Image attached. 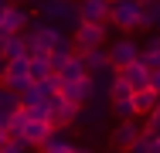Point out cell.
<instances>
[{
  "mask_svg": "<svg viewBox=\"0 0 160 153\" xmlns=\"http://www.w3.org/2000/svg\"><path fill=\"white\" fill-rule=\"evenodd\" d=\"M21 55H28V41H24V31H10V34H7V48H3V61L21 58Z\"/></svg>",
  "mask_w": 160,
  "mask_h": 153,
  "instance_id": "cell-16",
  "label": "cell"
},
{
  "mask_svg": "<svg viewBox=\"0 0 160 153\" xmlns=\"http://www.w3.org/2000/svg\"><path fill=\"white\" fill-rule=\"evenodd\" d=\"M24 122H28V109L21 106V109H14L7 122H3V129H7V136H24Z\"/></svg>",
  "mask_w": 160,
  "mask_h": 153,
  "instance_id": "cell-19",
  "label": "cell"
},
{
  "mask_svg": "<svg viewBox=\"0 0 160 153\" xmlns=\"http://www.w3.org/2000/svg\"><path fill=\"white\" fill-rule=\"evenodd\" d=\"M78 17L89 24H109V0H78Z\"/></svg>",
  "mask_w": 160,
  "mask_h": 153,
  "instance_id": "cell-9",
  "label": "cell"
},
{
  "mask_svg": "<svg viewBox=\"0 0 160 153\" xmlns=\"http://www.w3.org/2000/svg\"><path fill=\"white\" fill-rule=\"evenodd\" d=\"M7 34H10V31L0 27V58H3V48H7Z\"/></svg>",
  "mask_w": 160,
  "mask_h": 153,
  "instance_id": "cell-24",
  "label": "cell"
},
{
  "mask_svg": "<svg viewBox=\"0 0 160 153\" xmlns=\"http://www.w3.org/2000/svg\"><path fill=\"white\" fill-rule=\"evenodd\" d=\"M3 140H7V129H3V126H0V143H3Z\"/></svg>",
  "mask_w": 160,
  "mask_h": 153,
  "instance_id": "cell-25",
  "label": "cell"
},
{
  "mask_svg": "<svg viewBox=\"0 0 160 153\" xmlns=\"http://www.w3.org/2000/svg\"><path fill=\"white\" fill-rule=\"evenodd\" d=\"M136 31H160V0H147L143 3V17Z\"/></svg>",
  "mask_w": 160,
  "mask_h": 153,
  "instance_id": "cell-15",
  "label": "cell"
},
{
  "mask_svg": "<svg viewBox=\"0 0 160 153\" xmlns=\"http://www.w3.org/2000/svg\"><path fill=\"white\" fill-rule=\"evenodd\" d=\"M31 150V143L24 140V136H7L3 143H0V153H28Z\"/></svg>",
  "mask_w": 160,
  "mask_h": 153,
  "instance_id": "cell-20",
  "label": "cell"
},
{
  "mask_svg": "<svg viewBox=\"0 0 160 153\" xmlns=\"http://www.w3.org/2000/svg\"><path fill=\"white\" fill-rule=\"evenodd\" d=\"M140 3H147V0H140Z\"/></svg>",
  "mask_w": 160,
  "mask_h": 153,
  "instance_id": "cell-31",
  "label": "cell"
},
{
  "mask_svg": "<svg viewBox=\"0 0 160 153\" xmlns=\"http://www.w3.org/2000/svg\"><path fill=\"white\" fill-rule=\"evenodd\" d=\"M136 55H140V44H136L133 37H119V41L109 44V61H112V68H123L129 61H136Z\"/></svg>",
  "mask_w": 160,
  "mask_h": 153,
  "instance_id": "cell-8",
  "label": "cell"
},
{
  "mask_svg": "<svg viewBox=\"0 0 160 153\" xmlns=\"http://www.w3.org/2000/svg\"><path fill=\"white\" fill-rule=\"evenodd\" d=\"M143 17V3L140 0H109V24L119 31H136Z\"/></svg>",
  "mask_w": 160,
  "mask_h": 153,
  "instance_id": "cell-1",
  "label": "cell"
},
{
  "mask_svg": "<svg viewBox=\"0 0 160 153\" xmlns=\"http://www.w3.org/2000/svg\"><path fill=\"white\" fill-rule=\"evenodd\" d=\"M41 14H44V21H51V24H65V27H78V7L72 3V0H44L41 7H38Z\"/></svg>",
  "mask_w": 160,
  "mask_h": 153,
  "instance_id": "cell-3",
  "label": "cell"
},
{
  "mask_svg": "<svg viewBox=\"0 0 160 153\" xmlns=\"http://www.w3.org/2000/svg\"><path fill=\"white\" fill-rule=\"evenodd\" d=\"M102 41H106V24H89V21H78V27H75V37H72L75 51L99 48Z\"/></svg>",
  "mask_w": 160,
  "mask_h": 153,
  "instance_id": "cell-5",
  "label": "cell"
},
{
  "mask_svg": "<svg viewBox=\"0 0 160 153\" xmlns=\"http://www.w3.org/2000/svg\"><path fill=\"white\" fill-rule=\"evenodd\" d=\"M51 129H55V126H51L48 119H31V116H28V122H24V140H28L31 146H38Z\"/></svg>",
  "mask_w": 160,
  "mask_h": 153,
  "instance_id": "cell-13",
  "label": "cell"
},
{
  "mask_svg": "<svg viewBox=\"0 0 160 153\" xmlns=\"http://www.w3.org/2000/svg\"><path fill=\"white\" fill-rule=\"evenodd\" d=\"M150 89L160 92V68H153V72H150Z\"/></svg>",
  "mask_w": 160,
  "mask_h": 153,
  "instance_id": "cell-23",
  "label": "cell"
},
{
  "mask_svg": "<svg viewBox=\"0 0 160 153\" xmlns=\"http://www.w3.org/2000/svg\"><path fill=\"white\" fill-rule=\"evenodd\" d=\"M31 82H34V78H31V55H21V58H10V61H7L0 85H7V89H14L17 95H21Z\"/></svg>",
  "mask_w": 160,
  "mask_h": 153,
  "instance_id": "cell-2",
  "label": "cell"
},
{
  "mask_svg": "<svg viewBox=\"0 0 160 153\" xmlns=\"http://www.w3.org/2000/svg\"><path fill=\"white\" fill-rule=\"evenodd\" d=\"M0 3H7V0H0Z\"/></svg>",
  "mask_w": 160,
  "mask_h": 153,
  "instance_id": "cell-32",
  "label": "cell"
},
{
  "mask_svg": "<svg viewBox=\"0 0 160 153\" xmlns=\"http://www.w3.org/2000/svg\"><path fill=\"white\" fill-rule=\"evenodd\" d=\"M10 3H28V0H10Z\"/></svg>",
  "mask_w": 160,
  "mask_h": 153,
  "instance_id": "cell-27",
  "label": "cell"
},
{
  "mask_svg": "<svg viewBox=\"0 0 160 153\" xmlns=\"http://www.w3.org/2000/svg\"><path fill=\"white\" fill-rule=\"evenodd\" d=\"M133 106H136V116H147L153 106H157V89H136L133 92Z\"/></svg>",
  "mask_w": 160,
  "mask_h": 153,
  "instance_id": "cell-17",
  "label": "cell"
},
{
  "mask_svg": "<svg viewBox=\"0 0 160 153\" xmlns=\"http://www.w3.org/2000/svg\"><path fill=\"white\" fill-rule=\"evenodd\" d=\"M140 133H143V129L136 126V116H133V119H119V126H116L112 136H109V146H112V150H126V153H129L133 140H136Z\"/></svg>",
  "mask_w": 160,
  "mask_h": 153,
  "instance_id": "cell-6",
  "label": "cell"
},
{
  "mask_svg": "<svg viewBox=\"0 0 160 153\" xmlns=\"http://www.w3.org/2000/svg\"><path fill=\"white\" fill-rule=\"evenodd\" d=\"M82 58H85V72H89V75L112 68V61H109V51H102V44H99V48H89V51H82Z\"/></svg>",
  "mask_w": 160,
  "mask_h": 153,
  "instance_id": "cell-12",
  "label": "cell"
},
{
  "mask_svg": "<svg viewBox=\"0 0 160 153\" xmlns=\"http://www.w3.org/2000/svg\"><path fill=\"white\" fill-rule=\"evenodd\" d=\"M41 153H75V143H68L65 136H58V129H51L41 143H38Z\"/></svg>",
  "mask_w": 160,
  "mask_h": 153,
  "instance_id": "cell-14",
  "label": "cell"
},
{
  "mask_svg": "<svg viewBox=\"0 0 160 153\" xmlns=\"http://www.w3.org/2000/svg\"><path fill=\"white\" fill-rule=\"evenodd\" d=\"M89 72H85V58H82V51H72L68 58H65V65L58 68V78L62 82H78V78H85Z\"/></svg>",
  "mask_w": 160,
  "mask_h": 153,
  "instance_id": "cell-11",
  "label": "cell"
},
{
  "mask_svg": "<svg viewBox=\"0 0 160 153\" xmlns=\"http://www.w3.org/2000/svg\"><path fill=\"white\" fill-rule=\"evenodd\" d=\"M14 109H21V95L14 89H7V85H0V126L7 122V116H10Z\"/></svg>",
  "mask_w": 160,
  "mask_h": 153,
  "instance_id": "cell-18",
  "label": "cell"
},
{
  "mask_svg": "<svg viewBox=\"0 0 160 153\" xmlns=\"http://www.w3.org/2000/svg\"><path fill=\"white\" fill-rule=\"evenodd\" d=\"M153 136H157V143H160V129H157V133H153Z\"/></svg>",
  "mask_w": 160,
  "mask_h": 153,
  "instance_id": "cell-28",
  "label": "cell"
},
{
  "mask_svg": "<svg viewBox=\"0 0 160 153\" xmlns=\"http://www.w3.org/2000/svg\"><path fill=\"white\" fill-rule=\"evenodd\" d=\"M157 106H160V92H157Z\"/></svg>",
  "mask_w": 160,
  "mask_h": 153,
  "instance_id": "cell-30",
  "label": "cell"
},
{
  "mask_svg": "<svg viewBox=\"0 0 160 153\" xmlns=\"http://www.w3.org/2000/svg\"><path fill=\"white\" fill-rule=\"evenodd\" d=\"M75 153H92V150H85V146H75Z\"/></svg>",
  "mask_w": 160,
  "mask_h": 153,
  "instance_id": "cell-26",
  "label": "cell"
},
{
  "mask_svg": "<svg viewBox=\"0 0 160 153\" xmlns=\"http://www.w3.org/2000/svg\"><path fill=\"white\" fill-rule=\"evenodd\" d=\"M160 129V106H153L150 112H147V126H143V133H157Z\"/></svg>",
  "mask_w": 160,
  "mask_h": 153,
  "instance_id": "cell-22",
  "label": "cell"
},
{
  "mask_svg": "<svg viewBox=\"0 0 160 153\" xmlns=\"http://www.w3.org/2000/svg\"><path fill=\"white\" fill-rule=\"evenodd\" d=\"M28 24H31V10H28V3H10V0H7L3 17H0V27H3V31H24Z\"/></svg>",
  "mask_w": 160,
  "mask_h": 153,
  "instance_id": "cell-7",
  "label": "cell"
},
{
  "mask_svg": "<svg viewBox=\"0 0 160 153\" xmlns=\"http://www.w3.org/2000/svg\"><path fill=\"white\" fill-rule=\"evenodd\" d=\"M48 106H51V112H48V122H51L55 129H65V126L78 122V112H82V106L68 102V99H62V95H51V99H48Z\"/></svg>",
  "mask_w": 160,
  "mask_h": 153,
  "instance_id": "cell-4",
  "label": "cell"
},
{
  "mask_svg": "<svg viewBox=\"0 0 160 153\" xmlns=\"http://www.w3.org/2000/svg\"><path fill=\"white\" fill-rule=\"evenodd\" d=\"M112 109H116V116H119V119H133V116H136L133 95H129V99H119V102H112Z\"/></svg>",
  "mask_w": 160,
  "mask_h": 153,
  "instance_id": "cell-21",
  "label": "cell"
},
{
  "mask_svg": "<svg viewBox=\"0 0 160 153\" xmlns=\"http://www.w3.org/2000/svg\"><path fill=\"white\" fill-rule=\"evenodd\" d=\"M112 153H126V150H112Z\"/></svg>",
  "mask_w": 160,
  "mask_h": 153,
  "instance_id": "cell-29",
  "label": "cell"
},
{
  "mask_svg": "<svg viewBox=\"0 0 160 153\" xmlns=\"http://www.w3.org/2000/svg\"><path fill=\"white\" fill-rule=\"evenodd\" d=\"M116 72H119V75L129 82V89H133V92L150 85V68H147L140 58H136V61H129V65H123V68H116Z\"/></svg>",
  "mask_w": 160,
  "mask_h": 153,
  "instance_id": "cell-10",
  "label": "cell"
}]
</instances>
